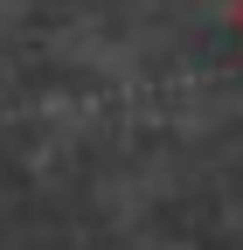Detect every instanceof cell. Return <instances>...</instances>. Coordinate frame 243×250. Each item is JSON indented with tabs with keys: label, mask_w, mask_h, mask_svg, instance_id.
<instances>
[{
	"label": "cell",
	"mask_w": 243,
	"mask_h": 250,
	"mask_svg": "<svg viewBox=\"0 0 243 250\" xmlns=\"http://www.w3.org/2000/svg\"><path fill=\"white\" fill-rule=\"evenodd\" d=\"M229 14H236V35H243V0H236V7H229Z\"/></svg>",
	"instance_id": "1"
}]
</instances>
